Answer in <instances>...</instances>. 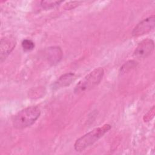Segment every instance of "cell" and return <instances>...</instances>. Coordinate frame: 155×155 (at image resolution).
Masks as SVG:
<instances>
[{
    "label": "cell",
    "instance_id": "6da1fadb",
    "mask_svg": "<svg viewBox=\"0 0 155 155\" xmlns=\"http://www.w3.org/2000/svg\"><path fill=\"white\" fill-rule=\"evenodd\" d=\"M41 114L40 109L36 106L28 107L19 111L13 117V127L18 130L24 129L33 125Z\"/></svg>",
    "mask_w": 155,
    "mask_h": 155
},
{
    "label": "cell",
    "instance_id": "7a4b0ae2",
    "mask_svg": "<svg viewBox=\"0 0 155 155\" xmlns=\"http://www.w3.org/2000/svg\"><path fill=\"white\" fill-rule=\"evenodd\" d=\"M111 128V125L106 124L97 127L76 140L74 144L76 151H82L101 139Z\"/></svg>",
    "mask_w": 155,
    "mask_h": 155
},
{
    "label": "cell",
    "instance_id": "3957f363",
    "mask_svg": "<svg viewBox=\"0 0 155 155\" xmlns=\"http://www.w3.org/2000/svg\"><path fill=\"white\" fill-rule=\"evenodd\" d=\"M104 73V69L101 67L94 69L79 81L75 86L74 92L78 94L91 90L99 84Z\"/></svg>",
    "mask_w": 155,
    "mask_h": 155
},
{
    "label": "cell",
    "instance_id": "277c9868",
    "mask_svg": "<svg viewBox=\"0 0 155 155\" xmlns=\"http://www.w3.org/2000/svg\"><path fill=\"white\" fill-rule=\"evenodd\" d=\"M155 16H150L140 21L134 28L132 31V36L138 37L148 33L154 28Z\"/></svg>",
    "mask_w": 155,
    "mask_h": 155
},
{
    "label": "cell",
    "instance_id": "5b68a950",
    "mask_svg": "<svg viewBox=\"0 0 155 155\" xmlns=\"http://www.w3.org/2000/svg\"><path fill=\"white\" fill-rule=\"evenodd\" d=\"M16 44L15 38L12 36H5L1 38L0 44V59L3 62L15 48Z\"/></svg>",
    "mask_w": 155,
    "mask_h": 155
},
{
    "label": "cell",
    "instance_id": "8992f818",
    "mask_svg": "<svg viewBox=\"0 0 155 155\" xmlns=\"http://www.w3.org/2000/svg\"><path fill=\"white\" fill-rule=\"evenodd\" d=\"M154 48V41L151 39H145L136 47L134 51V56L137 58H145L151 54Z\"/></svg>",
    "mask_w": 155,
    "mask_h": 155
},
{
    "label": "cell",
    "instance_id": "52a82bcc",
    "mask_svg": "<svg viewBox=\"0 0 155 155\" xmlns=\"http://www.w3.org/2000/svg\"><path fill=\"white\" fill-rule=\"evenodd\" d=\"M44 55L49 64L54 65L61 59L62 51L59 47H50L45 50Z\"/></svg>",
    "mask_w": 155,
    "mask_h": 155
},
{
    "label": "cell",
    "instance_id": "ba28073f",
    "mask_svg": "<svg viewBox=\"0 0 155 155\" xmlns=\"http://www.w3.org/2000/svg\"><path fill=\"white\" fill-rule=\"evenodd\" d=\"M76 79L75 74L67 73L61 76L53 84V89H58L70 85Z\"/></svg>",
    "mask_w": 155,
    "mask_h": 155
},
{
    "label": "cell",
    "instance_id": "9c48e42d",
    "mask_svg": "<svg viewBox=\"0 0 155 155\" xmlns=\"http://www.w3.org/2000/svg\"><path fill=\"white\" fill-rule=\"evenodd\" d=\"M62 2V1H42L41 2V6L42 8L48 10L56 7Z\"/></svg>",
    "mask_w": 155,
    "mask_h": 155
},
{
    "label": "cell",
    "instance_id": "30bf717a",
    "mask_svg": "<svg viewBox=\"0 0 155 155\" xmlns=\"http://www.w3.org/2000/svg\"><path fill=\"white\" fill-rule=\"evenodd\" d=\"M136 65H137V62L133 60L128 61L122 66V67L120 68V72H122V73H126L131 70V69L134 68V67H136Z\"/></svg>",
    "mask_w": 155,
    "mask_h": 155
},
{
    "label": "cell",
    "instance_id": "8fae6325",
    "mask_svg": "<svg viewBox=\"0 0 155 155\" xmlns=\"http://www.w3.org/2000/svg\"><path fill=\"white\" fill-rule=\"evenodd\" d=\"M22 47L25 51H29L35 48L34 42L30 39H24L22 42Z\"/></svg>",
    "mask_w": 155,
    "mask_h": 155
},
{
    "label": "cell",
    "instance_id": "7c38bea8",
    "mask_svg": "<svg viewBox=\"0 0 155 155\" xmlns=\"http://www.w3.org/2000/svg\"><path fill=\"white\" fill-rule=\"evenodd\" d=\"M82 2V1H70L68 2L66 4H65L64 8L66 10H71L73 9L77 6L79 5Z\"/></svg>",
    "mask_w": 155,
    "mask_h": 155
},
{
    "label": "cell",
    "instance_id": "4fadbf2b",
    "mask_svg": "<svg viewBox=\"0 0 155 155\" xmlns=\"http://www.w3.org/2000/svg\"><path fill=\"white\" fill-rule=\"evenodd\" d=\"M154 107H153V108L144 116L143 117L144 122L150 121L154 117Z\"/></svg>",
    "mask_w": 155,
    "mask_h": 155
}]
</instances>
